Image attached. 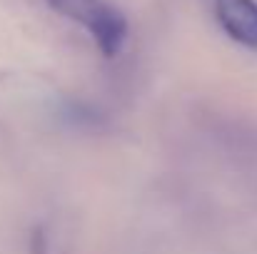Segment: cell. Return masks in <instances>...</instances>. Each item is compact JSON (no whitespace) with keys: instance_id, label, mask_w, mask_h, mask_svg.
Listing matches in <instances>:
<instances>
[{"instance_id":"cell-1","label":"cell","mask_w":257,"mask_h":254,"mask_svg":"<svg viewBox=\"0 0 257 254\" xmlns=\"http://www.w3.org/2000/svg\"><path fill=\"white\" fill-rule=\"evenodd\" d=\"M217 20L225 33L247 45L257 48V5L255 0H215Z\"/></svg>"},{"instance_id":"cell-2","label":"cell","mask_w":257,"mask_h":254,"mask_svg":"<svg viewBox=\"0 0 257 254\" xmlns=\"http://www.w3.org/2000/svg\"><path fill=\"white\" fill-rule=\"evenodd\" d=\"M48 5L53 10H58L60 15L78 20L80 25H85L87 30H92L112 5H107L105 0H48Z\"/></svg>"},{"instance_id":"cell-3","label":"cell","mask_w":257,"mask_h":254,"mask_svg":"<svg viewBox=\"0 0 257 254\" xmlns=\"http://www.w3.org/2000/svg\"><path fill=\"white\" fill-rule=\"evenodd\" d=\"M33 254H45V234L40 229L33 232Z\"/></svg>"}]
</instances>
